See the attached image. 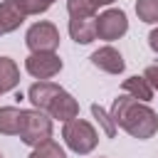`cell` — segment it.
I'll list each match as a JSON object with an SVG mask.
<instances>
[{
  "instance_id": "obj_6",
  "label": "cell",
  "mask_w": 158,
  "mask_h": 158,
  "mask_svg": "<svg viewBox=\"0 0 158 158\" xmlns=\"http://www.w3.org/2000/svg\"><path fill=\"white\" fill-rule=\"evenodd\" d=\"M126 30H128V20H126L123 10L111 7V10H106L96 17V37L99 40H106V42L118 40V37L126 35Z\"/></svg>"
},
{
  "instance_id": "obj_23",
  "label": "cell",
  "mask_w": 158,
  "mask_h": 158,
  "mask_svg": "<svg viewBox=\"0 0 158 158\" xmlns=\"http://www.w3.org/2000/svg\"><path fill=\"white\" fill-rule=\"evenodd\" d=\"M0 158H2V156H0Z\"/></svg>"
},
{
  "instance_id": "obj_20",
  "label": "cell",
  "mask_w": 158,
  "mask_h": 158,
  "mask_svg": "<svg viewBox=\"0 0 158 158\" xmlns=\"http://www.w3.org/2000/svg\"><path fill=\"white\" fill-rule=\"evenodd\" d=\"M143 79L151 84V89H153V91H158V64H151V67H146V72H143Z\"/></svg>"
},
{
  "instance_id": "obj_16",
  "label": "cell",
  "mask_w": 158,
  "mask_h": 158,
  "mask_svg": "<svg viewBox=\"0 0 158 158\" xmlns=\"http://www.w3.org/2000/svg\"><path fill=\"white\" fill-rule=\"evenodd\" d=\"M30 158H67L64 156V148L57 143V141H44L40 146H35V151L30 153Z\"/></svg>"
},
{
  "instance_id": "obj_12",
  "label": "cell",
  "mask_w": 158,
  "mask_h": 158,
  "mask_svg": "<svg viewBox=\"0 0 158 158\" xmlns=\"http://www.w3.org/2000/svg\"><path fill=\"white\" fill-rule=\"evenodd\" d=\"M22 114H25L22 109L2 106V109H0V133H2V136H20Z\"/></svg>"
},
{
  "instance_id": "obj_13",
  "label": "cell",
  "mask_w": 158,
  "mask_h": 158,
  "mask_svg": "<svg viewBox=\"0 0 158 158\" xmlns=\"http://www.w3.org/2000/svg\"><path fill=\"white\" fill-rule=\"evenodd\" d=\"M121 89H123V94H128V96H133V99H138L143 104L153 99V89H151V84L143 77H128V79H123Z\"/></svg>"
},
{
  "instance_id": "obj_5",
  "label": "cell",
  "mask_w": 158,
  "mask_h": 158,
  "mask_svg": "<svg viewBox=\"0 0 158 158\" xmlns=\"http://www.w3.org/2000/svg\"><path fill=\"white\" fill-rule=\"evenodd\" d=\"M25 69L40 79V81H47L52 79L54 74L62 72V59L57 52H32L27 59H25Z\"/></svg>"
},
{
  "instance_id": "obj_7",
  "label": "cell",
  "mask_w": 158,
  "mask_h": 158,
  "mask_svg": "<svg viewBox=\"0 0 158 158\" xmlns=\"http://www.w3.org/2000/svg\"><path fill=\"white\" fill-rule=\"evenodd\" d=\"M91 64L99 67V69L106 72V74H121L123 67H126L121 52L114 49V47H109V44H106V47H99V49L91 54Z\"/></svg>"
},
{
  "instance_id": "obj_21",
  "label": "cell",
  "mask_w": 158,
  "mask_h": 158,
  "mask_svg": "<svg viewBox=\"0 0 158 158\" xmlns=\"http://www.w3.org/2000/svg\"><path fill=\"white\" fill-rule=\"evenodd\" d=\"M148 47L158 54V27H156V30H151V35H148Z\"/></svg>"
},
{
  "instance_id": "obj_3",
  "label": "cell",
  "mask_w": 158,
  "mask_h": 158,
  "mask_svg": "<svg viewBox=\"0 0 158 158\" xmlns=\"http://www.w3.org/2000/svg\"><path fill=\"white\" fill-rule=\"evenodd\" d=\"M20 138L27 146H40L52 138V118H47L42 111L32 109L22 114V126H20Z\"/></svg>"
},
{
  "instance_id": "obj_8",
  "label": "cell",
  "mask_w": 158,
  "mask_h": 158,
  "mask_svg": "<svg viewBox=\"0 0 158 158\" xmlns=\"http://www.w3.org/2000/svg\"><path fill=\"white\" fill-rule=\"evenodd\" d=\"M47 114L52 116V118H59V121H72V118H77L79 116V104H77V99L69 94V91H59L54 99H52V104H49V109H47Z\"/></svg>"
},
{
  "instance_id": "obj_15",
  "label": "cell",
  "mask_w": 158,
  "mask_h": 158,
  "mask_svg": "<svg viewBox=\"0 0 158 158\" xmlns=\"http://www.w3.org/2000/svg\"><path fill=\"white\" fill-rule=\"evenodd\" d=\"M96 2L94 0H67V12L69 17H94L96 12Z\"/></svg>"
},
{
  "instance_id": "obj_19",
  "label": "cell",
  "mask_w": 158,
  "mask_h": 158,
  "mask_svg": "<svg viewBox=\"0 0 158 158\" xmlns=\"http://www.w3.org/2000/svg\"><path fill=\"white\" fill-rule=\"evenodd\" d=\"M17 2L25 10V15H40V12H47L54 0H17Z\"/></svg>"
},
{
  "instance_id": "obj_2",
  "label": "cell",
  "mask_w": 158,
  "mask_h": 158,
  "mask_svg": "<svg viewBox=\"0 0 158 158\" xmlns=\"http://www.w3.org/2000/svg\"><path fill=\"white\" fill-rule=\"evenodd\" d=\"M62 138H64V143H67L74 153H79V156L91 153V151L96 148V143H99V133H96L94 126H91L89 121H84V118H72V121H67L64 128H62Z\"/></svg>"
},
{
  "instance_id": "obj_22",
  "label": "cell",
  "mask_w": 158,
  "mask_h": 158,
  "mask_svg": "<svg viewBox=\"0 0 158 158\" xmlns=\"http://www.w3.org/2000/svg\"><path fill=\"white\" fill-rule=\"evenodd\" d=\"M96 5H111V2H116V0H94Z\"/></svg>"
},
{
  "instance_id": "obj_18",
  "label": "cell",
  "mask_w": 158,
  "mask_h": 158,
  "mask_svg": "<svg viewBox=\"0 0 158 158\" xmlns=\"http://www.w3.org/2000/svg\"><path fill=\"white\" fill-rule=\"evenodd\" d=\"M91 114H94V118L101 123V128H104V133L109 136V138H114L116 136V123H114V118L99 106V104H91Z\"/></svg>"
},
{
  "instance_id": "obj_4",
  "label": "cell",
  "mask_w": 158,
  "mask_h": 158,
  "mask_svg": "<svg viewBox=\"0 0 158 158\" xmlns=\"http://www.w3.org/2000/svg\"><path fill=\"white\" fill-rule=\"evenodd\" d=\"M25 44L30 47V52H54L59 47V30L52 22L40 20L27 30Z\"/></svg>"
},
{
  "instance_id": "obj_1",
  "label": "cell",
  "mask_w": 158,
  "mask_h": 158,
  "mask_svg": "<svg viewBox=\"0 0 158 158\" xmlns=\"http://www.w3.org/2000/svg\"><path fill=\"white\" fill-rule=\"evenodd\" d=\"M111 118H114L116 126H121L126 133H131L138 141H146L158 131V114L151 106H146L143 101H138L128 94H121L114 101Z\"/></svg>"
},
{
  "instance_id": "obj_11",
  "label": "cell",
  "mask_w": 158,
  "mask_h": 158,
  "mask_svg": "<svg viewBox=\"0 0 158 158\" xmlns=\"http://www.w3.org/2000/svg\"><path fill=\"white\" fill-rule=\"evenodd\" d=\"M69 35L77 44H89L96 40V17H72Z\"/></svg>"
},
{
  "instance_id": "obj_17",
  "label": "cell",
  "mask_w": 158,
  "mask_h": 158,
  "mask_svg": "<svg viewBox=\"0 0 158 158\" xmlns=\"http://www.w3.org/2000/svg\"><path fill=\"white\" fill-rule=\"evenodd\" d=\"M136 15L148 25L158 22V0H136Z\"/></svg>"
},
{
  "instance_id": "obj_10",
  "label": "cell",
  "mask_w": 158,
  "mask_h": 158,
  "mask_svg": "<svg viewBox=\"0 0 158 158\" xmlns=\"http://www.w3.org/2000/svg\"><path fill=\"white\" fill-rule=\"evenodd\" d=\"M25 10L20 7L17 0H2L0 2V35H7L12 30H17L25 22Z\"/></svg>"
},
{
  "instance_id": "obj_9",
  "label": "cell",
  "mask_w": 158,
  "mask_h": 158,
  "mask_svg": "<svg viewBox=\"0 0 158 158\" xmlns=\"http://www.w3.org/2000/svg\"><path fill=\"white\" fill-rule=\"evenodd\" d=\"M59 91H62V86L47 79V81H35V84L30 86L27 96H30V101L35 104V109H37V111H47V109H49V104H52V99H54Z\"/></svg>"
},
{
  "instance_id": "obj_14",
  "label": "cell",
  "mask_w": 158,
  "mask_h": 158,
  "mask_svg": "<svg viewBox=\"0 0 158 158\" xmlns=\"http://www.w3.org/2000/svg\"><path fill=\"white\" fill-rule=\"evenodd\" d=\"M20 84V69L10 57H0V94L15 89Z\"/></svg>"
}]
</instances>
